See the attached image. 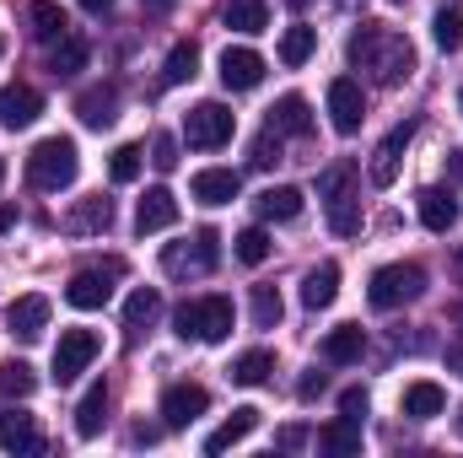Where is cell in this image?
Masks as SVG:
<instances>
[{
    "instance_id": "43",
    "label": "cell",
    "mask_w": 463,
    "mask_h": 458,
    "mask_svg": "<svg viewBox=\"0 0 463 458\" xmlns=\"http://www.w3.org/2000/svg\"><path fill=\"white\" fill-rule=\"evenodd\" d=\"M275 162H280V135L264 129V135L253 140V167H275Z\"/></svg>"
},
{
    "instance_id": "39",
    "label": "cell",
    "mask_w": 463,
    "mask_h": 458,
    "mask_svg": "<svg viewBox=\"0 0 463 458\" xmlns=\"http://www.w3.org/2000/svg\"><path fill=\"white\" fill-rule=\"evenodd\" d=\"M280 313H286V308H280V291H275V286H253V324H259V329H275Z\"/></svg>"
},
{
    "instance_id": "20",
    "label": "cell",
    "mask_w": 463,
    "mask_h": 458,
    "mask_svg": "<svg viewBox=\"0 0 463 458\" xmlns=\"http://www.w3.org/2000/svg\"><path fill=\"white\" fill-rule=\"evenodd\" d=\"M76 119H81L87 129H109L118 119V92L114 87H87V92L76 98Z\"/></svg>"
},
{
    "instance_id": "22",
    "label": "cell",
    "mask_w": 463,
    "mask_h": 458,
    "mask_svg": "<svg viewBox=\"0 0 463 458\" xmlns=\"http://www.w3.org/2000/svg\"><path fill=\"white\" fill-rule=\"evenodd\" d=\"M109 227H114V200H103V195L81 200V205L65 216V232H76V237H92V232H109Z\"/></svg>"
},
{
    "instance_id": "36",
    "label": "cell",
    "mask_w": 463,
    "mask_h": 458,
    "mask_svg": "<svg viewBox=\"0 0 463 458\" xmlns=\"http://www.w3.org/2000/svg\"><path fill=\"white\" fill-rule=\"evenodd\" d=\"M194 65H200V49L184 38V43H173V54H167V65H162V81L167 87H184L189 76H194Z\"/></svg>"
},
{
    "instance_id": "4",
    "label": "cell",
    "mask_w": 463,
    "mask_h": 458,
    "mask_svg": "<svg viewBox=\"0 0 463 458\" xmlns=\"http://www.w3.org/2000/svg\"><path fill=\"white\" fill-rule=\"evenodd\" d=\"M232 297H200V302H184L178 313H173V329L184 335V340H205V345H216V340H227L232 335Z\"/></svg>"
},
{
    "instance_id": "51",
    "label": "cell",
    "mask_w": 463,
    "mask_h": 458,
    "mask_svg": "<svg viewBox=\"0 0 463 458\" xmlns=\"http://www.w3.org/2000/svg\"><path fill=\"white\" fill-rule=\"evenodd\" d=\"M286 5H291V11H302V5H307V0H286Z\"/></svg>"
},
{
    "instance_id": "24",
    "label": "cell",
    "mask_w": 463,
    "mask_h": 458,
    "mask_svg": "<svg viewBox=\"0 0 463 458\" xmlns=\"http://www.w3.org/2000/svg\"><path fill=\"white\" fill-rule=\"evenodd\" d=\"M253 426H259V410H253V405L232 410L227 421H222V426H216V432L205 437V453H227V448H237V443H242V437H248Z\"/></svg>"
},
{
    "instance_id": "12",
    "label": "cell",
    "mask_w": 463,
    "mask_h": 458,
    "mask_svg": "<svg viewBox=\"0 0 463 458\" xmlns=\"http://www.w3.org/2000/svg\"><path fill=\"white\" fill-rule=\"evenodd\" d=\"M38 114H43V92L38 87H27V81H5L0 87V124L5 129H27Z\"/></svg>"
},
{
    "instance_id": "2",
    "label": "cell",
    "mask_w": 463,
    "mask_h": 458,
    "mask_svg": "<svg viewBox=\"0 0 463 458\" xmlns=\"http://www.w3.org/2000/svg\"><path fill=\"white\" fill-rule=\"evenodd\" d=\"M76 173H81V157H76V140H71V135H49V140H38V146L27 151V184L43 189V195L71 189Z\"/></svg>"
},
{
    "instance_id": "42",
    "label": "cell",
    "mask_w": 463,
    "mask_h": 458,
    "mask_svg": "<svg viewBox=\"0 0 463 458\" xmlns=\"http://www.w3.org/2000/svg\"><path fill=\"white\" fill-rule=\"evenodd\" d=\"M151 162H156L162 173H173V167H178V140H173V135H156V140H151Z\"/></svg>"
},
{
    "instance_id": "45",
    "label": "cell",
    "mask_w": 463,
    "mask_h": 458,
    "mask_svg": "<svg viewBox=\"0 0 463 458\" xmlns=\"http://www.w3.org/2000/svg\"><path fill=\"white\" fill-rule=\"evenodd\" d=\"M297 394H302V399H313V394H324V372H307V377H302V388H297Z\"/></svg>"
},
{
    "instance_id": "3",
    "label": "cell",
    "mask_w": 463,
    "mask_h": 458,
    "mask_svg": "<svg viewBox=\"0 0 463 458\" xmlns=\"http://www.w3.org/2000/svg\"><path fill=\"white\" fill-rule=\"evenodd\" d=\"M318 195H324V211H329V227L340 237L361 232V200H355V167L350 162H329L324 178H318Z\"/></svg>"
},
{
    "instance_id": "23",
    "label": "cell",
    "mask_w": 463,
    "mask_h": 458,
    "mask_svg": "<svg viewBox=\"0 0 463 458\" xmlns=\"http://www.w3.org/2000/svg\"><path fill=\"white\" fill-rule=\"evenodd\" d=\"M442 410H448L442 383L420 377V383H410V388H404V415H410V421H431V415H442Z\"/></svg>"
},
{
    "instance_id": "47",
    "label": "cell",
    "mask_w": 463,
    "mask_h": 458,
    "mask_svg": "<svg viewBox=\"0 0 463 458\" xmlns=\"http://www.w3.org/2000/svg\"><path fill=\"white\" fill-rule=\"evenodd\" d=\"M448 372H458V377H463V335L448 345Z\"/></svg>"
},
{
    "instance_id": "8",
    "label": "cell",
    "mask_w": 463,
    "mask_h": 458,
    "mask_svg": "<svg viewBox=\"0 0 463 458\" xmlns=\"http://www.w3.org/2000/svg\"><path fill=\"white\" fill-rule=\"evenodd\" d=\"M232 129H237V119H232L227 103H194V109H189V119H184V140H189V146H200V151L227 146Z\"/></svg>"
},
{
    "instance_id": "25",
    "label": "cell",
    "mask_w": 463,
    "mask_h": 458,
    "mask_svg": "<svg viewBox=\"0 0 463 458\" xmlns=\"http://www.w3.org/2000/svg\"><path fill=\"white\" fill-rule=\"evenodd\" d=\"M259 216H264V222H297V216H302V189L269 184V189L259 195Z\"/></svg>"
},
{
    "instance_id": "21",
    "label": "cell",
    "mask_w": 463,
    "mask_h": 458,
    "mask_svg": "<svg viewBox=\"0 0 463 458\" xmlns=\"http://www.w3.org/2000/svg\"><path fill=\"white\" fill-rule=\"evenodd\" d=\"M415 211H420V222L431 232H453V222H458V195L453 189H420Z\"/></svg>"
},
{
    "instance_id": "16",
    "label": "cell",
    "mask_w": 463,
    "mask_h": 458,
    "mask_svg": "<svg viewBox=\"0 0 463 458\" xmlns=\"http://www.w3.org/2000/svg\"><path fill=\"white\" fill-rule=\"evenodd\" d=\"M178 222V200H173V189H146V200L135 205V232L146 237V232H162V227H173Z\"/></svg>"
},
{
    "instance_id": "7",
    "label": "cell",
    "mask_w": 463,
    "mask_h": 458,
    "mask_svg": "<svg viewBox=\"0 0 463 458\" xmlns=\"http://www.w3.org/2000/svg\"><path fill=\"white\" fill-rule=\"evenodd\" d=\"M118 275H124V259H103V264L76 270V275H71V286H65V302H71V308H81V313L103 308V302L114 297V281H118Z\"/></svg>"
},
{
    "instance_id": "52",
    "label": "cell",
    "mask_w": 463,
    "mask_h": 458,
    "mask_svg": "<svg viewBox=\"0 0 463 458\" xmlns=\"http://www.w3.org/2000/svg\"><path fill=\"white\" fill-rule=\"evenodd\" d=\"M458 270H463V243H458Z\"/></svg>"
},
{
    "instance_id": "49",
    "label": "cell",
    "mask_w": 463,
    "mask_h": 458,
    "mask_svg": "<svg viewBox=\"0 0 463 458\" xmlns=\"http://www.w3.org/2000/svg\"><path fill=\"white\" fill-rule=\"evenodd\" d=\"M11 222H16V205H0V232L11 227Z\"/></svg>"
},
{
    "instance_id": "30",
    "label": "cell",
    "mask_w": 463,
    "mask_h": 458,
    "mask_svg": "<svg viewBox=\"0 0 463 458\" xmlns=\"http://www.w3.org/2000/svg\"><path fill=\"white\" fill-rule=\"evenodd\" d=\"M87 38H76V33H65L60 43H49V71L54 76H76V71H87Z\"/></svg>"
},
{
    "instance_id": "26",
    "label": "cell",
    "mask_w": 463,
    "mask_h": 458,
    "mask_svg": "<svg viewBox=\"0 0 463 458\" xmlns=\"http://www.w3.org/2000/svg\"><path fill=\"white\" fill-rule=\"evenodd\" d=\"M340 297V264H318V270H307L302 275V302L318 313V308H329Z\"/></svg>"
},
{
    "instance_id": "34",
    "label": "cell",
    "mask_w": 463,
    "mask_h": 458,
    "mask_svg": "<svg viewBox=\"0 0 463 458\" xmlns=\"http://www.w3.org/2000/svg\"><path fill=\"white\" fill-rule=\"evenodd\" d=\"M156 313H162V297H156L151 286H140V291L124 302V329H129V335H140V329H151V324H156Z\"/></svg>"
},
{
    "instance_id": "56",
    "label": "cell",
    "mask_w": 463,
    "mask_h": 458,
    "mask_svg": "<svg viewBox=\"0 0 463 458\" xmlns=\"http://www.w3.org/2000/svg\"><path fill=\"white\" fill-rule=\"evenodd\" d=\"M393 5H404V0H393Z\"/></svg>"
},
{
    "instance_id": "29",
    "label": "cell",
    "mask_w": 463,
    "mask_h": 458,
    "mask_svg": "<svg viewBox=\"0 0 463 458\" xmlns=\"http://www.w3.org/2000/svg\"><path fill=\"white\" fill-rule=\"evenodd\" d=\"M227 27L242 33V38L264 33L269 27V0H227Z\"/></svg>"
},
{
    "instance_id": "48",
    "label": "cell",
    "mask_w": 463,
    "mask_h": 458,
    "mask_svg": "<svg viewBox=\"0 0 463 458\" xmlns=\"http://www.w3.org/2000/svg\"><path fill=\"white\" fill-rule=\"evenodd\" d=\"M109 5H114V0H81V11H92V16H103Z\"/></svg>"
},
{
    "instance_id": "37",
    "label": "cell",
    "mask_w": 463,
    "mask_h": 458,
    "mask_svg": "<svg viewBox=\"0 0 463 458\" xmlns=\"http://www.w3.org/2000/svg\"><path fill=\"white\" fill-rule=\"evenodd\" d=\"M431 38H437V49H442V54H453V49H458V43H463V11H458V5H442V11H437Z\"/></svg>"
},
{
    "instance_id": "17",
    "label": "cell",
    "mask_w": 463,
    "mask_h": 458,
    "mask_svg": "<svg viewBox=\"0 0 463 458\" xmlns=\"http://www.w3.org/2000/svg\"><path fill=\"white\" fill-rule=\"evenodd\" d=\"M5 329H11L16 340H38V335L49 329V302H43V297H16V302L5 308Z\"/></svg>"
},
{
    "instance_id": "13",
    "label": "cell",
    "mask_w": 463,
    "mask_h": 458,
    "mask_svg": "<svg viewBox=\"0 0 463 458\" xmlns=\"http://www.w3.org/2000/svg\"><path fill=\"white\" fill-rule=\"evenodd\" d=\"M361 119H366V98H361V87H355L350 76L329 81V124H335L340 135H355Z\"/></svg>"
},
{
    "instance_id": "55",
    "label": "cell",
    "mask_w": 463,
    "mask_h": 458,
    "mask_svg": "<svg viewBox=\"0 0 463 458\" xmlns=\"http://www.w3.org/2000/svg\"><path fill=\"white\" fill-rule=\"evenodd\" d=\"M458 109H463V92H458Z\"/></svg>"
},
{
    "instance_id": "18",
    "label": "cell",
    "mask_w": 463,
    "mask_h": 458,
    "mask_svg": "<svg viewBox=\"0 0 463 458\" xmlns=\"http://www.w3.org/2000/svg\"><path fill=\"white\" fill-rule=\"evenodd\" d=\"M0 448L5 453H38L43 448V437H38V426H33V415L27 410H0Z\"/></svg>"
},
{
    "instance_id": "38",
    "label": "cell",
    "mask_w": 463,
    "mask_h": 458,
    "mask_svg": "<svg viewBox=\"0 0 463 458\" xmlns=\"http://www.w3.org/2000/svg\"><path fill=\"white\" fill-rule=\"evenodd\" d=\"M33 388H38V377H33V367H27V361H5V367H0V399H11V394H16V399H27Z\"/></svg>"
},
{
    "instance_id": "14",
    "label": "cell",
    "mask_w": 463,
    "mask_h": 458,
    "mask_svg": "<svg viewBox=\"0 0 463 458\" xmlns=\"http://www.w3.org/2000/svg\"><path fill=\"white\" fill-rule=\"evenodd\" d=\"M264 81V54L253 49H222V87L227 92H253Z\"/></svg>"
},
{
    "instance_id": "46",
    "label": "cell",
    "mask_w": 463,
    "mask_h": 458,
    "mask_svg": "<svg viewBox=\"0 0 463 458\" xmlns=\"http://www.w3.org/2000/svg\"><path fill=\"white\" fill-rule=\"evenodd\" d=\"M275 443H280V448H302V443H307V432H302V426H286Z\"/></svg>"
},
{
    "instance_id": "19",
    "label": "cell",
    "mask_w": 463,
    "mask_h": 458,
    "mask_svg": "<svg viewBox=\"0 0 463 458\" xmlns=\"http://www.w3.org/2000/svg\"><path fill=\"white\" fill-rule=\"evenodd\" d=\"M189 189H194V200H200V205H232V200H237V189H242V178H237L232 167H200Z\"/></svg>"
},
{
    "instance_id": "10",
    "label": "cell",
    "mask_w": 463,
    "mask_h": 458,
    "mask_svg": "<svg viewBox=\"0 0 463 458\" xmlns=\"http://www.w3.org/2000/svg\"><path fill=\"white\" fill-rule=\"evenodd\" d=\"M92 356H98V335L92 329H65L60 345H54V377L60 383H76L92 367Z\"/></svg>"
},
{
    "instance_id": "15",
    "label": "cell",
    "mask_w": 463,
    "mask_h": 458,
    "mask_svg": "<svg viewBox=\"0 0 463 458\" xmlns=\"http://www.w3.org/2000/svg\"><path fill=\"white\" fill-rule=\"evenodd\" d=\"M269 135H291V140H307L313 135V109H307V98H297V92H286L275 109H269V124H264Z\"/></svg>"
},
{
    "instance_id": "50",
    "label": "cell",
    "mask_w": 463,
    "mask_h": 458,
    "mask_svg": "<svg viewBox=\"0 0 463 458\" xmlns=\"http://www.w3.org/2000/svg\"><path fill=\"white\" fill-rule=\"evenodd\" d=\"M146 5H151V11H167V5H173V0H146Z\"/></svg>"
},
{
    "instance_id": "54",
    "label": "cell",
    "mask_w": 463,
    "mask_h": 458,
    "mask_svg": "<svg viewBox=\"0 0 463 458\" xmlns=\"http://www.w3.org/2000/svg\"><path fill=\"white\" fill-rule=\"evenodd\" d=\"M458 432H463V410H458Z\"/></svg>"
},
{
    "instance_id": "35",
    "label": "cell",
    "mask_w": 463,
    "mask_h": 458,
    "mask_svg": "<svg viewBox=\"0 0 463 458\" xmlns=\"http://www.w3.org/2000/svg\"><path fill=\"white\" fill-rule=\"evenodd\" d=\"M269 372H275V356H269V350H242V356L232 361V383H242V388L269 383Z\"/></svg>"
},
{
    "instance_id": "11",
    "label": "cell",
    "mask_w": 463,
    "mask_h": 458,
    "mask_svg": "<svg viewBox=\"0 0 463 458\" xmlns=\"http://www.w3.org/2000/svg\"><path fill=\"white\" fill-rule=\"evenodd\" d=\"M205 405H211V394H205L200 383H173V388L162 394V426H167V432H184L189 421L205 415Z\"/></svg>"
},
{
    "instance_id": "44",
    "label": "cell",
    "mask_w": 463,
    "mask_h": 458,
    "mask_svg": "<svg viewBox=\"0 0 463 458\" xmlns=\"http://www.w3.org/2000/svg\"><path fill=\"white\" fill-rule=\"evenodd\" d=\"M340 415H355V421L366 415V388H345L340 394Z\"/></svg>"
},
{
    "instance_id": "40",
    "label": "cell",
    "mask_w": 463,
    "mask_h": 458,
    "mask_svg": "<svg viewBox=\"0 0 463 458\" xmlns=\"http://www.w3.org/2000/svg\"><path fill=\"white\" fill-rule=\"evenodd\" d=\"M269 248H275V243H269V232H264V227L237 232V259H242V264H264V259H269Z\"/></svg>"
},
{
    "instance_id": "6",
    "label": "cell",
    "mask_w": 463,
    "mask_h": 458,
    "mask_svg": "<svg viewBox=\"0 0 463 458\" xmlns=\"http://www.w3.org/2000/svg\"><path fill=\"white\" fill-rule=\"evenodd\" d=\"M216 259H222V237H216L211 227H200L194 237L162 248V270H167V275H211Z\"/></svg>"
},
{
    "instance_id": "5",
    "label": "cell",
    "mask_w": 463,
    "mask_h": 458,
    "mask_svg": "<svg viewBox=\"0 0 463 458\" xmlns=\"http://www.w3.org/2000/svg\"><path fill=\"white\" fill-rule=\"evenodd\" d=\"M415 297H426V270L420 264H383L377 275H372V286H366V302L377 308V313H393V308H404V302H415Z\"/></svg>"
},
{
    "instance_id": "9",
    "label": "cell",
    "mask_w": 463,
    "mask_h": 458,
    "mask_svg": "<svg viewBox=\"0 0 463 458\" xmlns=\"http://www.w3.org/2000/svg\"><path fill=\"white\" fill-rule=\"evenodd\" d=\"M410 140H415V119H404V124H393V129L383 135V146L372 151V184H377V189H393V178H399V162H404Z\"/></svg>"
},
{
    "instance_id": "31",
    "label": "cell",
    "mask_w": 463,
    "mask_h": 458,
    "mask_svg": "<svg viewBox=\"0 0 463 458\" xmlns=\"http://www.w3.org/2000/svg\"><path fill=\"white\" fill-rule=\"evenodd\" d=\"M318 448L324 453H361V421L355 415H340V421H329L324 432H318Z\"/></svg>"
},
{
    "instance_id": "53",
    "label": "cell",
    "mask_w": 463,
    "mask_h": 458,
    "mask_svg": "<svg viewBox=\"0 0 463 458\" xmlns=\"http://www.w3.org/2000/svg\"><path fill=\"white\" fill-rule=\"evenodd\" d=\"M0 184H5V162H0Z\"/></svg>"
},
{
    "instance_id": "27",
    "label": "cell",
    "mask_w": 463,
    "mask_h": 458,
    "mask_svg": "<svg viewBox=\"0 0 463 458\" xmlns=\"http://www.w3.org/2000/svg\"><path fill=\"white\" fill-rule=\"evenodd\" d=\"M27 22H33V38H38V43H60V38L71 33L65 11H60L54 0H27Z\"/></svg>"
},
{
    "instance_id": "33",
    "label": "cell",
    "mask_w": 463,
    "mask_h": 458,
    "mask_svg": "<svg viewBox=\"0 0 463 458\" xmlns=\"http://www.w3.org/2000/svg\"><path fill=\"white\" fill-rule=\"evenodd\" d=\"M313 49H318V27H302V22H297V27H286V38H280V65L297 71V65L313 60Z\"/></svg>"
},
{
    "instance_id": "28",
    "label": "cell",
    "mask_w": 463,
    "mask_h": 458,
    "mask_svg": "<svg viewBox=\"0 0 463 458\" xmlns=\"http://www.w3.org/2000/svg\"><path fill=\"white\" fill-rule=\"evenodd\" d=\"M103 421H109V388L92 383V388L81 394V405H76V437H98Z\"/></svg>"
},
{
    "instance_id": "1",
    "label": "cell",
    "mask_w": 463,
    "mask_h": 458,
    "mask_svg": "<svg viewBox=\"0 0 463 458\" xmlns=\"http://www.w3.org/2000/svg\"><path fill=\"white\" fill-rule=\"evenodd\" d=\"M350 65L366 71L377 87H399V81H410V71H415V43H410L404 33L383 27V22H361V27L350 33Z\"/></svg>"
},
{
    "instance_id": "41",
    "label": "cell",
    "mask_w": 463,
    "mask_h": 458,
    "mask_svg": "<svg viewBox=\"0 0 463 458\" xmlns=\"http://www.w3.org/2000/svg\"><path fill=\"white\" fill-rule=\"evenodd\" d=\"M109 178H114V184H135V178H140V146H114Z\"/></svg>"
},
{
    "instance_id": "32",
    "label": "cell",
    "mask_w": 463,
    "mask_h": 458,
    "mask_svg": "<svg viewBox=\"0 0 463 458\" xmlns=\"http://www.w3.org/2000/svg\"><path fill=\"white\" fill-rule=\"evenodd\" d=\"M361 350H366V329H361V324H340V329H329V340H324V356L340 361V367L361 361Z\"/></svg>"
}]
</instances>
